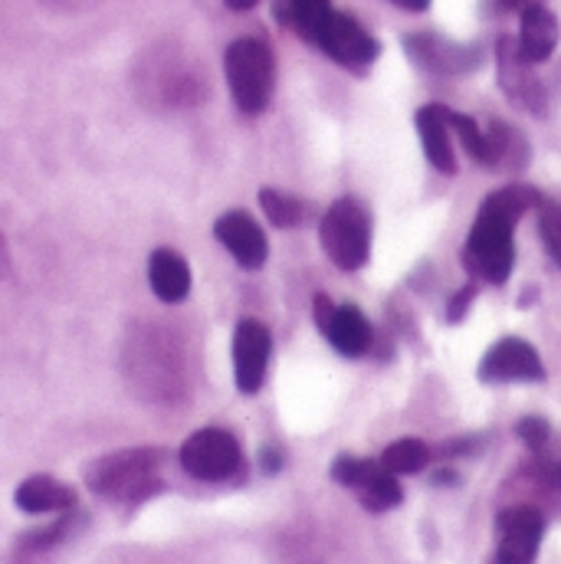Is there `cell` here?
Returning a JSON list of instances; mask_svg holds the SVG:
<instances>
[{
	"mask_svg": "<svg viewBox=\"0 0 561 564\" xmlns=\"http://www.w3.org/2000/svg\"><path fill=\"white\" fill-rule=\"evenodd\" d=\"M263 466H267V473H277L280 469V453L277 449H267L263 453Z\"/></svg>",
	"mask_w": 561,
	"mask_h": 564,
	"instance_id": "4dcf8cb0",
	"label": "cell"
},
{
	"mask_svg": "<svg viewBox=\"0 0 561 564\" xmlns=\"http://www.w3.org/2000/svg\"><path fill=\"white\" fill-rule=\"evenodd\" d=\"M418 135H421L430 167L453 177L460 164H456V151H453V139H450V109L436 106V102L418 109Z\"/></svg>",
	"mask_w": 561,
	"mask_h": 564,
	"instance_id": "e0dca14e",
	"label": "cell"
},
{
	"mask_svg": "<svg viewBox=\"0 0 561 564\" xmlns=\"http://www.w3.org/2000/svg\"><path fill=\"white\" fill-rule=\"evenodd\" d=\"M132 89L154 112L191 109L207 96V79L201 66L174 43H158L144 50L132 69Z\"/></svg>",
	"mask_w": 561,
	"mask_h": 564,
	"instance_id": "7a4b0ae2",
	"label": "cell"
},
{
	"mask_svg": "<svg viewBox=\"0 0 561 564\" xmlns=\"http://www.w3.org/2000/svg\"><path fill=\"white\" fill-rule=\"evenodd\" d=\"M496 76H499V89L506 93V99L513 106H519L522 112H532V116H546V109H549L546 86L532 73V63L522 56L519 40L499 36V43H496Z\"/></svg>",
	"mask_w": 561,
	"mask_h": 564,
	"instance_id": "7c38bea8",
	"label": "cell"
},
{
	"mask_svg": "<svg viewBox=\"0 0 561 564\" xmlns=\"http://www.w3.org/2000/svg\"><path fill=\"white\" fill-rule=\"evenodd\" d=\"M503 7H509V10H526V7H532V3H542V0H499Z\"/></svg>",
	"mask_w": 561,
	"mask_h": 564,
	"instance_id": "d6a6232c",
	"label": "cell"
},
{
	"mask_svg": "<svg viewBox=\"0 0 561 564\" xmlns=\"http://www.w3.org/2000/svg\"><path fill=\"white\" fill-rule=\"evenodd\" d=\"M312 46H319L328 59H335L338 66H348V69H368L378 56H381V43L352 17L332 10L319 33L312 36Z\"/></svg>",
	"mask_w": 561,
	"mask_h": 564,
	"instance_id": "9c48e42d",
	"label": "cell"
},
{
	"mask_svg": "<svg viewBox=\"0 0 561 564\" xmlns=\"http://www.w3.org/2000/svg\"><path fill=\"white\" fill-rule=\"evenodd\" d=\"M559 17L542 7V3H532L522 10V23H519V50L522 56L539 66V63H549L555 46H559Z\"/></svg>",
	"mask_w": 561,
	"mask_h": 564,
	"instance_id": "ac0fdd59",
	"label": "cell"
},
{
	"mask_svg": "<svg viewBox=\"0 0 561 564\" xmlns=\"http://www.w3.org/2000/svg\"><path fill=\"white\" fill-rule=\"evenodd\" d=\"M539 234L552 257V263L561 270V200H542L539 204Z\"/></svg>",
	"mask_w": 561,
	"mask_h": 564,
	"instance_id": "484cf974",
	"label": "cell"
},
{
	"mask_svg": "<svg viewBox=\"0 0 561 564\" xmlns=\"http://www.w3.org/2000/svg\"><path fill=\"white\" fill-rule=\"evenodd\" d=\"M332 0H277L273 13L282 26H289L292 33H299L302 40L312 43V36L319 33L322 20L332 13Z\"/></svg>",
	"mask_w": 561,
	"mask_h": 564,
	"instance_id": "44dd1931",
	"label": "cell"
},
{
	"mask_svg": "<svg viewBox=\"0 0 561 564\" xmlns=\"http://www.w3.org/2000/svg\"><path fill=\"white\" fill-rule=\"evenodd\" d=\"M224 3H227L230 10H253L260 0H224Z\"/></svg>",
	"mask_w": 561,
	"mask_h": 564,
	"instance_id": "1f68e13d",
	"label": "cell"
},
{
	"mask_svg": "<svg viewBox=\"0 0 561 564\" xmlns=\"http://www.w3.org/2000/svg\"><path fill=\"white\" fill-rule=\"evenodd\" d=\"M315 312V325L319 332L328 338V345L345 355V358H362L371 351L375 345V328L368 322V315L358 305H335L325 292L315 295L312 302Z\"/></svg>",
	"mask_w": 561,
	"mask_h": 564,
	"instance_id": "30bf717a",
	"label": "cell"
},
{
	"mask_svg": "<svg viewBox=\"0 0 561 564\" xmlns=\"http://www.w3.org/2000/svg\"><path fill=\"white\" fill-rule=\"evenodd\" d=\"M148 282L161 302H181L191 292V270L187 260L174 250H154L148 260Z\"/></svg>",
	"mask_w": 561,
	"mask_h": 564,
	"instance_id": "d6986e66",
	"label": "cell"
},
{
	"mask_svg": "<svg viewBox=\"0 0 561 564\" xmlns=\"http://www.w3.org/2000/svg\"><path fill=\"white\" fill-rule=\"evenodd\" d=\"M40 3L56 13H83V10H93L99 0H40Z\"/></svg>",
	"mask_w": 561,
	"mask_h": 564,
	"instance_id": "f1b7e54d",
	"label": "cell"
},
{
	"mask_svg": "<svg viewBox=\"0 0 561 564\" xmlns=\"http://www.w3.org/2000/svg\"><path fill=\"white\" fill-rule=\"evenodd\" d=\"M89 489L109 502H144L161 489V453L158 449H122L103 456L86 473Z\"/></svg>",
	"mask_w": 561,
	"mask_h": 564,
	"instance_id": "277c9868",
	"label": "cell"
},
{
	"mask_svg": "<svg viewBox=\"0 0 561 564\" xmlns=\"http://www.w3.org/2000/svg\"><path fill=\"white\" fill-rule=\"evenodd\" d=\"M476 289H479V282L470 280L453 299H450V305H446V322L450 325H456V322H463V315H466V308L473 305V299H476Z\"/></svg>",
	"mask_w": 561,
	"mask_h": 564,
	"instance_id": "83f0119b",
	"label": "cell"
},
{
	"mask_svg": "<svg viewBox=\"0 0 561 564\" xmlns=\"http://www.w3.org/2000/svg\"><path fill=\"white\" fill-rule=\"evenodd\" d=\"M408 56L433 76H470L483 63V50L476 43H453L436 33L404 36Z\"/></svg>",
	"mask_w": 561,
	"mask_h": 564,
	"instance_id": "5bb4252c",
	"label": "cell"
},
{
	"mask_svg": "<svg viewBox=\"0 0 561 564\" xmlns=\"http://www.w3.org/2000/svg\"><path fill=\"white\" fill-rule=\"evenodd\" d=\"M483 384H536L546 381V365L526 338H499L479 361Z\"/></svg>",
	"mask_w": 561,
	"mask_h": 564,
	"instance_id": "4fadbf2b",
	"label": "cell"
},
{
	"mask_svg": "<svg viewBox=\"0 0 561 564\" xmlns=\"http://www.w3.org/2000/svg\"><path fill=\"white\" fill-rule=\"evenodd\" d=\"M516 433H519V440L532 449V453H542V446L549 443V436H552V426L546 417H522V421L516 423Z\"/></svg>",
	"mask_w": 561,
	"mask_h": 564,
	"instance_id": "4316f807",
	"label": "cell"
},
{
	"mask_svg": "<svg viewBox=\"0 0 561 564\" xmlns=\"http://www.w3.org/2000/svg\"><path fill=\"white\" fill-rule=\"evenodd\" d=\"M391 3L401 7V10H411V13H423L430 7V0H391Z\"/></svg>",
	"mask_w": 561,
	"mask_h": 564,
	"instance_id": "f546056e",
	"label": "cell"
},
{
	"mask_svg": "<svg viewBox=\"0 0 561 564\" xmlns=\"http://www.w3.org/2000/svg\"><path fill=\"white\" fill-rule=\"evenodd\" d=\"M224 69H227V86H230L237 109L247 116H260L270 106L273 86H277L273 50L257 36L234 40L224 53Z\"/></svg>",
	"mask_w": 561,
	"mask_h": 564,
	"instance_id": "5b68a950",
	"label": "cell"
},
{
	"mask_svg": "<svg viewBox=\"0 0 561 564\" xmlns=\"http://www.w3.org/2000/svg\"><path fill=\"white\" fill-rule=\"evenodd\" d=\"M546 535V516L536 506H509L496 519L493 564H536Z\"/></svg>",
	"mask_w": 561,
	"mask_h": 564,
	"instance_id": "8fae6325",
	"label": "cell"
},
{
	"mask_svg": "<svg viewBox=\"0 0 561 564\" xmlns=\"http://www.w3.org/2000/svg\"><path fill=\"white\" fill-rule=\"evenodd\" d=\"M3 273H7V243L0 237V280H3Z\"/></svg>",
	"mask_w": 561,
	"mask_h": 564,
	"instance_id": "836d02e7",
	"label": "cell"
},
{
	"mask_svg": "<svg viewBox=\"0 0 561 564\" xmlns=\"http://www.w3.org/2000/svg\"><path fill=\"white\" fill-rule=\"evenodd\" d=\"M542 204V194L529 184H509L493 191L473 220L463 247V267L470 280L503 285L516 267V224Z\"/></svg>",
	"mask_w": 561,
	"mask_h": 564,
	"instance_id": "6da1fadb",
	"label": "cell"
},
{
	"mask_svg": "<svg viewBox=\"0 0 561 564\" xmlns=\"http://www.w3.org/2000/svg\"><path fill=\"white\" fill-rule=\"evenodd\" d=\"M319 243L338 270H345V273L362 270L371 257L368 207L355 197H338L319 224Z\"/></svg>",
	"mask_w": 561,
	"mask_h": 564,
	"instance_id": "8992f818",
	"label": "cell"
},
{
	"mask_svg": "<svg viewBox=\"0 0 561 564\" xmlns=\"http://www.w3.org/2000/svg\"><path fill=\"white\" fill-rule=\"evenodd\" d=\"M17 509L43 516V512H63L76 502V492L69 486H63L53 476H30L26 482L17 486Z\"/></svg>",
	"mask_w": 561,
	"mask_h": 564,
	"instance_id": "ffe728a7",
	"label": "cell"
},
{
	"mask_svg": "<svg viewBox=\"0 0 561 564\" xmlns=\"http://www.w3.org/2000/svg\"><path fill=\"white\" fill-rule=\"evenodd\" d=\"M332 479L345 489H355L362 506L368 512H388L401 506L404 489L395 473L381 466V459H362V456H338L332 463Z\"/></svg>",
	"mask_w": 561,
	"mask_h": 564,
	"instance_id": "ba28073f",
	"label": "cell"
},
{
	"mask_svg": "<svg viewBox=\"0 0 561 564\" xmlns=\"http://www.w3.org/2000/svg\"><path fill=\"white\" fill-rule=\"evenodd\" d=\"M214 237L224 243V250L244 267V270H260L270 257V243L263 227L247 214V210H227L214 224Z\"/></svg>",
	"mask_w": 561,
	"mask_h": 564,
	"instance_id": "2e32d148",
	"label": "cell"
},
{
	"mask_svg": "<svg viewBox=\"0 0 561 564\" xmlns=\"http://www.w3.org/2000/svg\"><path fill=\"white\" fill-rule=\"evenodd\" d=\"M430 463V446L418 436H404L395 440L385 453H381V466L395 476H414Z\"/></svg>",
	"mask_w": 561,
	"mask_h": 564,
	"instance_id": "603a6c76",
	"label": "cell"
},
{
	"mask_svg": "<svg viewBox=\"0 0 561 564\" xmlns=\"http://www.w3.org/2000/svg\"><path fill=\"white\" fill-rule=\"evenodd\" d=\"M273 355V335L263 322L244 318L234 332V378L244 394H257L267 381Z\"/></svg>",
	"mask_w": 561,
	"mask_h": 564,
	"instance_id": "9a60e30c",
	"label": "cell"
},
{
	"mask_svg": "<svg viewBox=\"0 0 561 564\" xmlns=\"http://www.w3.org/2000/svg\"><path fill=\"white\" fill-rule=\"evenodd\" d=\"M450 132L460 139V144L466 148V154L476 161V164H486L493 167V144H489V135L463 112H450Z\"/></svg>",
	"mask_w": 561,
	"mask_h": 564,
	"instance_id": "d4e9b609",
	"label": "cell"
},
{
	"mask_svg": "<svg viewBox=\"0 0 561 564\" xmlns=\"http://www.w3.org/2000/svg\"><path fill=\"white\" fill-rule=\"evenodd\" d=\"M489 144H493V167H513V171H522L532 158V148L529 139L516 129V126H506V122H493L489 126Z\"/></svg>",
	"mask_w": 561,
	"mask_h": 564,
	"instance_id": "7402d4cb",
	"label": "cell"
},
{
	"mask_svg": "<svg viewBox=\"0 0 561 564\" xmlns=\"http://www.w3.org/2000/svg\"><path fill=\"white\" fill-rule=\"evenodd\" d=\"M260 207L270 217V224L280 227V230H292V227H299L305 220V204L299 197L285 194V191H277V187L260 191Z\"/></svg>",
	"mask_w": 561,
	"mask_h": 564,
	"instance_id": "cb8c5ba5",
	"label": "cell"
},
{
	"mask_svg": "<svg viewBox=\"0 0 561 564\" xmlns=\"http://www.w3.org/2000/svg\"><path fill=\"white\" fill-rule=\"evenodd\" d=\"M181 466L201 482H224L244 469V449L230 430L204 426L191 433L181 446Z\"/></svg>",
	"mask_w": 561,
	"mask_h": 564,
	"instance_id": "52a82bcc",
	"label": "cell"
},
{
	"mask_svg": "<svg viewBox=\"0 0 561 564\" xmlns=\"http://www.w3.org/2000/svg\"><path fill=\"white\" fill-rule=\"evenodd\" d=\"M126 381L148 404H174L184 394V351L168 328L139 325L129 335Z\"/></svg>",
	"mask_w": 561,
	"mask_h": 564,
	"instance_id": "3957f363",
	"label": "cell"
}]
</instances>
